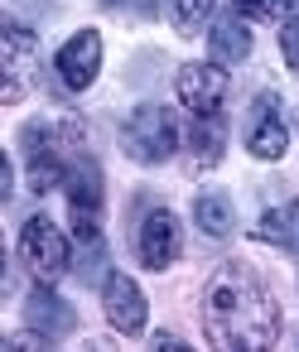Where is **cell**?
I'll return each mask as SVG.
<instances>
[{
    "mask_svg": "<svg viewBox=\"0 0 299 352\" xmlns=\"http://www.w3.org/2000/svg\"><path fill=\"white\" fill-rule=\"evenodd\" d=\"M203 333L212 352H270L280 338V304L270 285L246 265L227 261L203 285Z\"/></svg>",
    "mask_w": 299,
    "mask_h": 352,
    "instance_id": "obj_1",
    "label": "cell"
},
{
    "mask_svg": "<svg viewBox=\"0 0 299 352\" xmlns=\"http://www.w3.org/2000/svg\"><path fill=\"white\" fill-rule=\"evenodd\" d=\"M179 121H174V111L169 107H155V102H145V107H135L131 116H126V126H121V150L135 160V164H164L174 150H179Z\"/></svg>",
    "mask_w": 299,
    "mask_h": 352,
    "instance_id": "obj_2",
    "label": "cell"
},
{
    "mask_svg": "<svg viewBox=\"0 0 299 352\" xmlns=\"http://www.w3.org/2000/svg\"><path fill=\"white\" fill-rule=\"evenodd\" d=\"M63 188H68V212H73V236H78V246H82V241H102V198H107L102 169H97L92 160H73Z\"/></svg>",
    "mask_w": 299,
    "mask_h": 352,
    "instance_id": "obj_3",
    "label": "cell"
},
{
    "mask_svg": "<svg viewBox=\"0 0 299 352\" xmlns=\"http://www.w3.org/2000/svg\"><path fill=\"white\" fill-rule=\"evenodd\" d=\"M20 256H25V265L34 270V280H44V285H54V280L68 275V265H73V251H68L63 232H58L49 217H30V222H25V232H20Z\"/></svg>",
    "mask_w": 299,
    "mask_h": 352,
    "instance_id": "obj_4",
    "label": "cell"
},
{
    "mask_svg": "<svg viewBox=\"0 0 299 352\" xmlns=\"http://www.w3.org/2000/svg\"><path fill=\"white\" fill-rule=\"evenodd\" d=\"M174 92H179V102H184L193 116H222V102H227V68H217V63H184L179 78H174Z\"/></svg>",
    "mask_w": 299,
    "mask_h": 352,
    "instance_id": "obj_5",
    "label": "cell"
},
{
    "mask_svg": "<svg viewBox=\"0 0 299 352\" xmlns=\"http://www.w3.org/2000/svg\"><path fill=\"white\" fill-rule=\"evenodd\" d=\"M54 73H58V82H63L68 92H87V87L97 82V73H102V34H97V30H78V34L58 49Z\"/></svg>",
    "mask_w": 299,
    "mask_h": 352,
    "instance_id": "obj_6",
    "label": "cell"
},
{
    "mask_svg": "<svg viewBox=\"0 0 299 352\" xmlns=\"http://www.w3.org/2000/svg\"><path fill=\"white\" fill-rule=\"evenodd\" d=\"M20 155H25V164H30V188H34V193H54V188L68 179V169H63V160H58V150H54V131H49L44 121H30V126L20 131Z\"/></svg>",
    "mask_w": 299,
    "mask_h": 352,
    "instance_id": "obj_7",
    "label": "cell"
},
{
    "mask_svg": "<svg viewBox=\"0 0 299 352\" xmlns=\"http://www.w3.org/2000/svg\"><path fill=\"white\" fill-rule=\"evenodd\" d=\"M102 309H107V323L116 333H145L150 304H145L140 285L126 270H107V280H102Z\"/></svg>",
    "mask_w": 299,
    "mask_h": 352,
    "instance_id": "obj_8",
    "label": "cell"
},
{
    "mask_svg": "<svg viewBox=\"0 0 299 352\" xmlns=\"http://www.w3.org/2000/svg\"><path fill=\"white\" fill-rule=\"evenodd\" d=\"M0 39H5V102H20L30 78H34V63H39V34L20 20H5V30H0Z\"/></svg>",
    "mask_w": 299,
    "mask_h": 352,
    "instance_id": "obj_9",
    "label": "cell"
},
{
    "mask_svg": "<svg viewBox=\"0 0 299 352\" xmlns=\"http://www.w3.org/2000/svg\"><path fill=\"white\" fill-rule=\"evenodd\" d=\"M179 246H184L179 217H174L169 208H150V212L140 217V227H135V251H140V261H145L150 270H164V265H174Z\"/></svg>",
    "mask_w": 299,
    "mask_h": 352,
    "instance_id": "obj_10",
    "label": "cell"
},
{
    "mask_svg": "<svg viewBox=\"0 0 299 352\" xmlns=\"http://www.w3.org/2000/svg\"><path fill=\"white\" fill-rule=\"evenodd\" d=\"M25 328L34 338H44V342H58V338H68L78 328V309L63 294H54L49 285H34L30 299H25Z\"/></svg>",
    "mask_w": 299,
    "mask_h": 352,
    "instance_id": "obj_11",
    "label": "cell"
},
{
    "mask_svg": "<svg viewBox=\"0 0 299 352\" xmlns=\"http://www.w3.org/2000/svg\"><path fill=\"white\" fill-rule=\"evenodd\" d=\"M246 150L256 160H280L289 150V131H285V121L275 111V97H261V107L251 116V131H246Z\"/></svg>",
    "mask_w": 299,
    "mask_h": 352,
    "instance_id": "obj_12",
    "label": "cell"
},
{
    "mask_svg": "<svg viewBox=\"0 0 299 352\" xmlns=\"http://www.w3.org/2000/svg\"><path fill=\"white\" fill-rule=\"evenodd\" d=\"M208 49H212V63H217V68H227V63H246V58H251V30H246V20H241V15H222V20H212V30H208Z\"/></svg>",
    "mask_w": 299,
    "mask_h": 352,
    "instance_id": "obj_13",
    "label": "cell"
},
{
    "mask_svg": "<svg viewBox=\"0 0 299 352\" xmlns=\"http://www.w3.org/2000/svg\"><path fill=\"white\" fill-rule=\"evenodd\" d=\"M256 236L270 241V246H280V251H289V256H299V203L270 208V212L256 222Z\"/></svg>",
    "mask_w": 299,
    "mask_h": 352,
    "instance_id": "obj_14",
    "label": "cell"
},
{
    "mask_svg": "<svg viewBox=\"0 0 299 352\" xmlns=\"http://www.w3.org/2000/svg\"><path fill=\"white\" fill-rule=\"evenodd\" d=\"M193 222H198V232L203 236H232V227H236V212H232V198L227 193H198V203H193Z\"/></svg>",
    "mask_w": 299,
    "mask_h": 352,
    "instance_id": "obj_15",
    "label": "cell"
},
{
    "mask_svg": "<svg viewBox=\"0 0 299 352\" xmlns=\"http://www.w3.org/2000/svg\"><path fill=\"white\" fill-rule=\"evenodd\" d=\"M222 116H198L193 121V135H188V150H193V164L198 169H212L222 160Z\"/></svg>",
    "mask_w": 299,
    "mask_h": 352,
    "instance_id": "obj_16",
    "label": "cell"
},
{
    "mask_svg": "<svg viewBox=\"0 0 299 352\" xmlns=\"http://www.w3.org/2000/svg\"><path fill=\"white\" fill-rule=\"evenodd\" d=\"M212 6H217V0H169L174 30H179V34H198V30L212 20Z\"/></svg>",
    "mask_w": 299,
    "mask_h": 352,
    "instance_id": "obj_17",
    "label": "cell"
},
{
    "mask_svg": "<svg viewBox=\"0 0 299 352\" xmlns=\"http://www.w3.org/2000/svg\"><path fill=\"white\" fill-rule=\"evenodd\" d=\"M241 20H289L299 10V0H232Z\"/></svg>",
    "mask_w": 299,
    "mask_h": 352,
    "instance_id": "obj_18",
    "label": "cell"
},
{
    "mask_svg": "<svg viewBox=\"0 0 299 352\" xmlns=\"http://www.w3.org/2000/svg\"><path fill=\"white\" fill-rule=\"evenodd\" d=\"M280 54H285L289 73H299V15H289V20L280 25Z\"/></svg>",
    "mask_w": 299,
    "mask_h": 352,
    "instance_id": "obj_19",
    "label": "cell"
},
{
    "mask_svg": "<svg viewBox=\"0 0 299 352\" xmlns=\"http://www.w3.org/2000/svg\"><path fill=\"white\" fill-rule=\"evenodd\" d=\"M107 10H121V15H135V20H150L159 10V0H102Z\"/></svg>",
    "mask_w": 299,
    "mask_h": 352,
    "instance_id": "obj_20",
    "label": "cell"
},
{
    "mask_svg": "<svg viewBox=\"0 0 299 352\" xmlns=\"http://www.w3.org/2000/svg\"><path fill=\"white\" fill-rule=\"evenodd\" d=\"M150 352H193V347H188L184 338H155V347H150Z\"/></svg>",
    "mask_w": 299,
    "mask_h": 352,
    "instance_id": "obj_21",
    "label": "cell"
},
{
    "mask_svg": "<svg viewBox=\"0 0 299 352\" xmlns=\"http://www.w3.org/2000/svg\"><path fill=\"white\" fill-rule=\"evenodd\" d=\"M10 352H30V338H10Z\"/></svg>",
    "mask_w": 299,
    "mask_h": 352,
    "instance_id": "obj_22",
    "label": "cell"
},
{
    "mask_svg": "<svg viewBox=\"0 0 299 352\" xmlns=\"http://www.w3.org/2000/svg\"><path fill=\"white\" fill-rule=\"evenodd\" d=\"M92 352H107V347H92Z\"/></svg>",
    "mask_w": 299,
    "mask_h": 352,
    "instance_id": "obj_23",
    "label": "cell"
}]
</instances>
